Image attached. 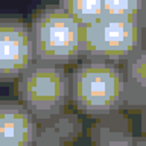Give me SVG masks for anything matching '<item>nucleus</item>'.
<instances>
[{
    "mask_svg": "<svg viewBox=\"0 0 146 146\" xmlns=\"http://www.w3.org/2000/svg\"><path fill=\"white\" fill-rule=\"evenodd\" d=\"M68 76L70 102L79 113L100 119L123 110L125 76L120 64L82 59Z\"/></svg>",
    "mask_w": 146,
    "mask_h": 146,
    "instance_id": "nucleus-1",
    "label": "nucleus"
},
{
    "mask_svg": "<svg viewBox=\"0 0 146 146\" xmlns=\"http://www.w3.org/2000/svg\"><path fill=\"white\" fill-rule=\"evenodd\" d=\"M29 29L35 61L67 66L82 58V26L58 3L35 11Z\"/></svg>",
    "mask_w": 146,
    "mask_h": 146,
    "instance_id": "nucleus-2",
    "label": "nucleus"
},
{
    "mask_svg": "<svg viewBox=\"0 0 146 146\" xmlns=\"http://www.w3.org/2000/svg\"><path fill=\"white\" fill-rule=\"evenodd\" d=\"M17 98L36 122L50 120L70 102V76L64 66L34 61L17 79Z\"/></svg>",
    "mask_w": 146,
    "mask_h": 146,
    "instance_id": "nucleus-3",
    "label": "nucleus"
},
{
    "mask_svg": "<svg viewBox=\"0 0 146 146\" xmlns=\"http://www.w3.org/2000/svg\"><path fill=\"white\" fill-rule=\"evenodd\" d=\"M145 46L137 18L102 15L82 27V59L120 64Z\"/></svg>",
    "mask_w": 146,
    "mask_h": 146,
    "instance_id": "nucleus-4",
    "label": "nucleus"
},
{
    "mask_svg": "<svg viewBox=\"0 0 146 146\" xmlns=\"http://www.w3.org/2000/svg\"><path fill=\"white\" fill-rule=\"evenodd\" d=\"M35 61L29 25L0 17V81H17Z\"/></svg>",
    "mask_w": 146,
    "mask_h": 146,
    "instance_id": "nucleus-5",
    "label": "nucleus"
},
{
    "mask_svg": "<svg viewBox=\"0 0 146 146\" xmlns=\"http://www.w3.org/2000/svg\"><path fill=\"white\" fill-rule=\"evenodd\" d=\"M36 125L18 100H0V140L34 145Z\"/></svg>",
    "mask_w": 146,
    "mask_h": 146,
    "instance_id": "nucleus-6",
    "label": "nucleus"
},
{
    "mask_svg": "<svg viewBox=\"0 0 146 146\" xmlns=\"http://www.w3.org/2000/svg\"><path fill=\"white\" fill-rule=\"evenodd\" d=\"M125 104L123 110H140L146 105V44L123 62Z\"/></svg>",
    "mask_w": 146,
    "mask_h": 146,
    "instance_id": "nucleus-7",
    "label": "nucleus"
},
{
    "mask_svg": "<svg viewBox=\"0 0 146 146\" xmlns=\"http://www.w3.org/2000/svg\"><path fill=\"white\" fill-rule=\"evenodd\" d=\"M119 134H132L129 120L120 111L100 117L96 123H93V126L90 129V137L93 145H98L99 141Z\"/></svg>",
    "mask_w": 146,
    "mask_h": 146,
    "instance_id": "nucleus-8",
    "label": "nucleus"
},
{
    "mask_svg": "<svg viewBox=\"0 0 146 146\" xmlns=\"http://www.w3.org/2000/svg\"><path fill=\"white\" fill-rule=\"evenodd\" d=\"M68 15H72L79 25L84 27L99 20L104 15L102 2H76V0H66L58 3Z\"/></svg>",
    "mask_w": 146,
    "mask_h": 146,
    "instance_id": "nucleus-9",
    "label": "nucleus"
},
{
    "mask_svg": "<svg viewBox=\"0 0 146 146\" xmlns=\"http://www.w3.org/2000/svg\"><path fill=\"white\" fill-rule=\"evenodd\" d=\"M50 122L53 123V126L56 128L59 135L62 137L64 141L68 146L76 143L79 140V137L84 134V123H82L81 117L76 113H72L66 110L61 114L50 119Z\"/></svg>",
    "mask_w": 146,
    "mask_h": 146,
    "instance_id": "nucleus-10",
    "label": "nucleus"
},
{
    "mask_svg": "<svg viewBox=\"0 0 146 146\" xmlns=\"http://www.w3.org/2000/svg\"><path fill=\"white\" fill-rule=\"evenodd\" d=\"M143 2H102L104 15H111V17H123V18H137Z\"/></svg>",
    "mask_w": 146,
    "mask_h": 146,
    "instance_id": "nucleus-11",
    "label": "nucleus"
},
{
    "mask_svg": "<svg viewBox=\"0 0 146 146\" xmlns=\"http://www.w3.org/2000/svg\"><path fill=\"white\" fill-rule=\"evenodd\" d=\"M36 123L38 125H36L34 146H68L50 120L36 122Z\"/></svg>",
    "mask_w": 146,
    "mask_h": 146,
    "instance_id": "nucleus-12",
    "label": "nucleus"
},
{
    "mask_svg": "<svg viewBox=\"0 0 146 146\" xmlns=\"http://www.w3.org/2000/svg\"><path fill=\"white\" fill-rule=\"evenodd\" d=\"M135 137L132 134H119L114 137H108L102 141H99L98 145L93 146H134Z\"/></svg>",
    "mask_w": 146,
    "mask_h": 146,
    "instance_id": "nucleus-13",
    "label": "nucleus"
},
{
    "mask_svg": "<svg viewBox=\"0 0 146 146\" xmlns=\"http://www.w3.org/2000/svg\"><path fill=\"white\" fill-rule=\"evenodd\" d=\"M137 21L140 25V29L143 32L145 38H146V2H143V6H141L140 12H139V17H137Z\"/></svg>",
    "mask_w": 146,
    "mask_h": 146,
    "instance_id": "nucleus-14",
    "label": "nucleus"
},
{
    "mask_svg": "<svg viewBox=\"0 0 146 146\" xmlns=\"http://www.w3.org/2000/svg\"><path fill=\"white\" fill-rule=\"evenodd\" d=\"M0 146H34V145H26V143H17V141L0 140Z\"/></svg>",
    "mask_w": 146,
    "mask_h": 146,
    "instance_id": "nucleus-15",
    "label": "nucleus"
},
{
    "mask_svg": "<svg viewBox=\"0 0 146 146\" xmlns=\"http://www.w3.org/2000/svg\"><path fill=\"white\" fill-rule=\"evenodd\" d=\"M141 131L146 135V105L141 108Z\"/></svg>",
    "mask_w": 146,
    "mask_h": 146,
    "instance_id": "nucleus-16",
    "label": "nucleus"
},
{
    "mask_svg": "<svg viewBox=\"0 0 146 146\" xmlns=\"http://www.w3.org/2000/svg\"><path fill=\"white\" fill-rule=\"evenodd\" d=\"M134 146H146V135H143V137H137Z\"/></svg>",
    "mask_w": 146,
    "mask_h": 146,
    "instance_id": "nucleus-17",
    "label": "nucleus"
}]
</instances>
